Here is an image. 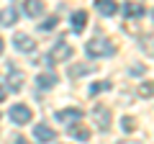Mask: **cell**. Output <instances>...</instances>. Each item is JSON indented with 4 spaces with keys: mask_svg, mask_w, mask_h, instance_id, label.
I'll use <instances>...</instances> for the list:
<instances>
[{
    "mask_svg": "<svg viewBox=\"0 0 154 144\" xmlns=\"http://www.w3.org/2000/svg\"><path fill=\"white\" fill-rule=\"evenodd\" d=\"M23 83H26L23 72L13 67V70H11V75H8V88H11V90H21V88H23Z\"/></svg>",
    "mask_w": 154,
    "mask_h": 144,
    "instance_id": "cell-8",
    "label": "cell"
},
{
    "mask_svg": "<svg viewBox=\"0 0 154 144\" xmlns=\"http://www.w3.org/2000/svg\"><path fill=\"white\" fill-rule=\"evenodd\" d=\"M23 11H26V16H41L44 13V3L41 0H23Z\"/></svg>",
    "mask_w": 154,
    "mask_h": 144,
    "instance_id": "cell-10",
    "label": "cell"
},
{
    "mask_svg": "<svg viewBox=\"0 0 154 144\" xmlns=\"http://www.w3.org/2000/svg\"><path fill=\"white\" fill-rule=\"evenodd\" d=\"M5 100V88H0V103Z\"/></svg>",
    "mask_w": 154,
    "mask_h": 144,
    "instance_id": "cell-23",
    "label": "cell"
},
{
    "mask_svg": "<svg viewBox=\"0 0 154 144\" xmlns=\"http://www.w3.org/2000/svg\"><path fill=\"white\" fill-rule=\"evenodd\" d=\"M16 21H18L16 8H3V11H0V26H13Z\"/></svg>",
    "mask_w": 154,
    "mask_h": 144,
    "instance_id": "cell-12",
    "label": "cell"
},
{
    "mask_svg": "<svg viewBox=\"0 0 154 144\" xmlns=\"http://www.w3.org/2000/svg\"><path fill=\"white\" fill-rule=\"evenodd\" d=\"M36 83H38V88H54L57 85V75L54 72H44V75L36 77Z\"/></svg>",
    "mask_w": 154,
    "mask_h": 144,
    "instance_id": "cell-14",
    "label": "cell"
},
{
    "mask_svg": "<svg viewBox=\"0 0 154 144\" xmlns=\"http://www.w3.org/2000/svg\"><path fill=\"white\" fill-rule=\"evenodd\" d=\"M121 129L131 134L134 129H136V118H134V116H126V118H121Z\"/></svg>",
    "mask_w": 154,
    "mask_h": 144,
    "instance_id": "cell-17",
    "label": "cell"
},
{
    "mask_svg": "<svg viewBox=\"0 0 154 144\" xmlns=\"http://www.w3.org/2000/svg\"><path fill=\"white\" fill-rule=\"evenodd\" d=\"M139 93H141L144 98H152V83H141V88H139Z\"/></svg>",
    "mask_w": 154,
    "mask_h": 144,
    "instance_id": "cell-21",
    "label": "cell"
},
{
    "mask_svg": "<svg viewBox=\"0 0 154 144\" xmlns=\"http://www.w3.org/2000/svg\"><path fill=\"white\" fill-rule=\"evenodd\" d=\"M141 49L146 52V57H152V33H146V36L141 39Z\"/></svg>",
    "mask_w": 154,
    "mask_h": 144,
    "instance_id": "cell-19",
    "label": "cell"
},
{
    "mask_svg": "<svg viewBox=\"0 0 154 144\" xmlns=\"http://www.w3.org/2000/svg\"><path fill=\"white\" fill-rule=\"evenodd\" d=\"M85 26H88V13H85V11H75V13H72V31L80 33Z\"/></svg>",
    "mask_w": 154,
    "mask_h": 144,
    "instance_id": "cell-11",
    "label": "cell"
},
{
    "mask_svg": "<svg viewBox=\"0 0 154 144\" xmlns=\"http://www.w3.org/2000/svg\"><path fill=\"white\" fill-rule=\"evenodd\" d=\"M93 70H95V64H75V67H69V75L80 77V75H90Z\"/></svg>",
    "mask_w": 154,
    "mask_h": 144,
    "instance_id": "cell-16",
    "label": "cell"
},
{
    "mask_svg": "<svg viewBox=\"0 0 154 144\" xmlns=\"http://www.w3.org/2000/svg\"><path fill=\"white\" fill-rule=\"evenodd\" d=\"M57 118L62 124H67V126H72V124H77L82 118V111L80 108H62V111H57Z\"/></svg>",
    "mask_w": 154,
    "mask_h": 144,
    "instance_id": "cell-4",
    "label": "cell"
},
{
    "mask_svg": "<svg viewBox=\"0 0 154 144\" xmlns=\"http://www.w3.org/2000/svg\"><path fill=\"white\" fill-rule=\"evenodd\" d=\"M16 144H28V139H23V136H18V139H16Z\"/></svg>",
    "mask_w": 154,
    "mask_h": 144,
    "instance_id": "cell-22",
    "label": "cell"
},
{
    "mask_svg": "<svg viewBox=\"0 0 154 144\" xmlns=\"http://www.w3.org/2000/svg\"><path fill=\"white\" fill-rule=\"evenodd\" d=\"M0 54H3V39H0Z\"/></svg>",
    "mask_w": 154,
    "mask_h": 144,
    "instance_id": "cell-25",
    "label": "cell"
},
{
    "mask_svg": "<svg viewBox=\"0 0 154 144\" xmlns=\"http://www.w3.org/2000/svg\"><path fill=\"white\" fill-rule=\"evenodd\" d=\"M69 57H72V46L64 44V41H57L49 54V62H62V59H69Z\"/></svg>",
    "mask_w": 154,
    "mask_h": 144,
    "instance_id": "cell-3",
    "label": "cell"
},
{
    "mask_svg": "<svg viewBox=\"0 0 154 144\" xmlns=\"http://www.w3.org/2000/svg\"><path fill=\"white\" fill-rule=\"evenodd\" d=\"M13 41H16V49L18 52H33V49H36V41H33L31 36H26V33H16Z\"/></svg>",
    "mask_w": 154,
    "mask_h": 144,
    "instance_id": "cell-6",
    "label": "cell"
},
{
    "mask_svg": "<svg viewBox=\"0 0 154 144\" xmlns=\"http://www.w3.org/2000/svg\"><path fill=\"white\" fill-rule=\"evenodd\" d=\"M57 23H59V21H57V16H51V18H46L44 23H38V28H44V31H51Z\"/></svg>",
    "mask_w": 154,
    "mask_h": 144,
    "instance_id": "cell-20",
    "label": "cell"
},
{
    "mask_svg": "<svg viewBox=\"0 0 154 144\" xmlns=\"http://www.w3.org/2000/svg\"><path fill=\"white\" fill-rule=\"evenodd\" d=\"M95 8H98L100 16H116L118 13V3L116 0H95Z\"/></svg>",
    "mask_w": 154,
    "mask_h": 144,
    "instance_id": "cell-7",
    "label": "cell"
},
{
    "mask_svg": "<svg viewBox=\"0 0 154 144\" xmlns=\"http://www.w3.org/2000/svg\"><path fill=\"white\" fill-rule=\"evenodd\" d=\"M69 134H72L75 139H80V142H88V139H90V131H88L85 126H80V124H72V126H69Z\"/></svg>",
    "mask_w": 154,
    "mask_h": 144,
    "instance_id": "cell-15",
    "label": "cell"
},
{
    "mask_svg": "<svg viewBox=\"0 0 154 144\" xmlns=\"http://www.w3.org/2000/svg\"><path fill=\"white\" fill-rule=\"evenodd\" d=\"M121 144H139V142H121Z\"/></svg>",
    "mask_w": 154,
    "mask_h": 144,
    "instance_id": "cell-24",
    "label": "cell"
},
{
    "mask_svg": "<svg viewBox=\"0 0 154 144\" xmlns=\"http://www.w3.org/2000/svg\"><path fill=\"white\" fill-rule=\"evenodd\" d=\"M93 121L98 124L100 129H108L110 126V108H105V105H95V108H93Z\"/></svg>",
    "mask_w": 154,
    "mask_h": 144,
    "instance_id": "cell-5",
    "label": "cell"
},
{
    "mask_svg": "<svg viewBox=\"0 0 154 144\" xmlns=\"http://www.w3.org/2000/svg\"><path fill=\"white\" fill-rule=\"evenodd\" d=\"M33 136H36L38 142H51V139L57 136V131H54V129H49V126H44V124H38V126L33 129Z\"/></svg>",
    "mask_w": 154,
    "mask_h": 144,
    "instance_id": "cell-9",
    "label": "cell"
},
{
    "mask_svg": "<svg viewBox=\"0 0 154 144\" xmlns=\"http://www.w3.org/2000/svg\"><path fill=\"white\" fill-rule=\"evenodd\" d=\"M85 52H88L90 57H110L116 52V46L110 44L108 39H93L85 44Z\"/></svg>",
    "mask_w": 154,
    "mask_h": 144,
    "instance_id": "cell-1",
    "label": "cell"
},
{
    "mask_svg": "<svg viewBox=\"0 0 154 144\" xmlns=\"http://www.w3.org/2000/svg\"><path fill=\"white\" fill-rule=\"evenodd\" d=\"M31 108H28V105H23V103H18V105H13L11 108V121L13 124H28L31 121Z\"/></svg>",
    "mask_w": 154,
    "mask_h": 144,
    "instance_id": "cell-2",
    "label": "cell"
},
{
    "mask_svg": "<svg viewBox=\"0 0 154 144\" xmlns=\"http://www.w3.org/2000/svg\"><path fill=\"white\" fill-rule=\"evenodd\" d=\"M108 88H110L108 80H103V83H93V88H90V95H98L100 90H108Z\"/></svg>",
    "mask_w": 154,
    "mask_h": 144,
    "instance_id": "cell-18",
    "label": "cell"
},
{
    "mask_svg": "<svg viewBox=\"0 0 154 144\" xmlns=\"http://www.w3.org/2000/svg\"><path fill=\"white\" fill-rule=\"evenodd\" d=\"M123 16H128V18L144 16V5L141 3H126V5H123Z\"/></svg>",
    "mask_w": 154,
    "mask_h": 144,
    "instance_id": "cell-13",
    "label": "cell"
}]
</instances>
